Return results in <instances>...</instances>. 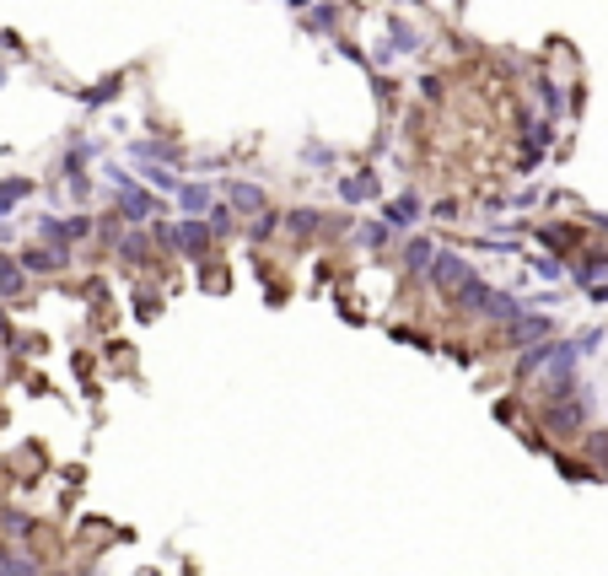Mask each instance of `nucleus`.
I'll return each mask as SVG.
<instances>
[{"label":"nucleus","mask_w":608,"mask_h":576,"mask_svg":"<svg viewBox=\"0 0 608 576\" xmlns=\"http://www.w3.org/2000/svg\"><path fill=\"white\" fill-rule=\"evenodd\" d=\"M162 216V200L151 194V189H140V184H129V189H119V221H157Z\"/></svg>","instance_id":"nucleus-6"},{"label":"nucleus","mask_w":608,"mask_h":576,"mask_svg":"<svg viewBox=\"0 0 608 576\" xmlns=\"http://www.w3.org/2000/svg\"><path fill=\"white\" fill-rule=\"evenodd\" d=\"M592 302H603V308H608V285H592Z\"/></svg>","instance_id":"nucleus-37"},{"label":"nucleus","mask_w":608,"mask_h":576,"mask_svg":"<svg viewBox=\"0 0 608 576\" xmlns=\"http://www.w3.org/2000/svg\"><path fill=\"white\" fill-rule=\"evenodd\" d=\"M129 162H162V168H184V146L178 140H129Z\"/></svg>","instance_id":"nucleus-7"},{"label":"nucleus","mask_w":608,"mask_h":576,"mask_svg":"<svg viewBox=\"0 0 608 576\" xmlns=\"http://www.w3.org/2000/svg\"><path fill=\"white\" fill-rule=\"evenodd\" d=\"M587 409H592V393H560V399H544V431L549 437H576L587 425Z\"/></svg>","instance_id":"nucleus-2"},{"label":"nucleus","mask_w":608,"mask_h":576,"mask_svg":"<svg viewBox=\"0 0 608 576\" xmlns=\"http://www.w3.org/2000/svg\"><path fill=\"white\" fill-rule=\"evenodd\" d=\"M560 474H565V480H592V469H587V464H565V458H560Z\"/></svg>","instance_id":"nucleus-35"},{"label":"nucleus","mask_w":608,"mask_h":576,"mask_svg":"<svg viewBox=\"0 0 608 576\" xmlns=\"http://www.w3.org/2000/svg\"><path fill=\"white\" fill-rule=\"evenodd\" d=\"M420 210H425V205H420V194H398V200H388L382 221H388L393 232H409V226L420 221Z\"/></svg>","instance_id":"nucleus-12"},{"label":"nucleus","mask_w":608,"mask_h":576,"mask_svg":"<svg viewBox=\"0 0 608 576\" xmlns=\"http://www.w3.org/2000/svg\"><path fill=\"white\" fill-rule=\"evenodd\" d=\"M275 226H280V216H275V210H264V216H253V226H248V237H253V243H264V237H269Z\"/></svg>","instance_id":"nucleus-28"},{"label":"nucleus","mask_w":608,"mask_h":576,"mask_svg":"<svg viewBox=\"0 0 608 576\" xmlns=\"http://www.w3.org/2000/svg\"><path fill=\"white\" fill-rule=\"evenodd\" d=\"M17 264H22V275H60V269L70 264V248H44V243H33Z\"/></svg>","instance_id":"nucleus-8"},{"label":"nucleus","mask_w":608,"mask_h":576,"mask_svg":"<svg viewBox=\"0 0 608 576\" xmlns=\"http://www.w3.org/2000/svg\"><path fill=\"white\" fill-rule=\"evenodd\" d=\"M603 275H608V253H603V248L581 253V259H576V269H571V280H576V285H587V292H592V285H603Z\"/></svg>","instance_id":"nucleus-13"},{"label":"nucleus","mask_w":608,"mask_h":576,"mask_svg":"<svg viewBox=\"0 0 608 576\" xmlns=\"http://www.w3.org/2000/svg\"><path fill=\"white\" fill-rule=\"evenodd\" d=\"M226 210H237V216H264V210H269V200H264V189H259V184L237 178V184H226Z\"/></svg>","instance_id":"nucleus-9"},{"label":"nucleus","mask_w":608,"mask_h":576,"mask_svg":"<svg viewBox=\"0 0 608 576\" xmlns=\"http://www.w3.org/2000/svg\"><path fill=\"white\" fill-rule=\"evenodd\" d=\"M533 269H538L544 280H560V275H565V264H560L555 253H533Z\"/></svg>","instance_id":"nucleus-29"},{"label":"nucleus","mask_w":608,"mask_h":576,"mask_svg":"<svg viewBox=\"0 0 608 576\" xmlns=\"http://www.w3.org/2000/svg\"><path fill=\"white\" fill-rule=\"evenodd\" d=\"M0 243H12V221H0Z\"/></svg>","instance_id":"nucleus-38"},{"label":"nucleus","mask_w":608,"mask_h":576,"mask_svg":"<svg viewBox=\"0 0 608 576\" xmlns=\"http://www.w3.org/2000/svg\"><path fill=\"white\" fill-rule=\"evenodd\" d=\"M388 237H393V226H388V221H366V226L356 232V243H361V248H382Z\"/></svg>","instance_id":"nucleus-24"},{"label":"nucleus","mask_w":608,"mask_h":576,"mask_svg":"<svg viewBox=\"0 0 608 576\" xmlns=\"http://www.w3.org/2000/svg\"><path fill=\"white\" fill-rule=\"evenodd\" d=\"M452 308H458V313H474V318H485V324H512L517 313H522V297H512V292H501V285H490V280H469V285H458V292H452L447 297Z\"/></svg>","instance_id":"nucleus-1"},{"label":"nucleus","mask_w":608,"mask_h":576,"mask_svg":"<svg viewBox=\"0 0 608 576\" xmlns=\"http://www.w3.org/2000/svg\"><path fill=\"white\" fill-rule=\"evenodd\" d=\"M216 205V189L205 184V178H194V184H178V210L184 216H205Z\"/></svg>","instance_id":"nucleus-11"},{"label":"nucleus","mask_w":608,"mask_h":576,"mask_svg":"<svg viewBox=\"0 0 608 576\" xmlns=\"http://www.w3.org/2000/svg\"><path fill=\"white\" fill-rule=\"evenodd\" d=\"M0 533L28 539V533H33V517H28V512H0Z\"/></svg>","instance_id":"nucleus-25"},{"label":"nucleus","mask_w":608,"mask_h":576,"mask_svg":"<svg viewBox=\"0 0 608 576\" xmlns=\"http://www.w3.org/2000/svg\"><path fill=\"white\" fill-rule=\"evenodd\" d=\"M538 103H544L549 113H560V103H565V97H560V86H555V81H538Z\"/></svg>","instance_id":"nucleus-31"},{"label":"nucleus","mask_w":608,"mask_h":576,"mask_svg":"<svg viewBox=\"0 0 608 576\" xmlns=\"http://www.w3.org/2000/svg\"><path fill=\"white\" fill-rule=\"evenodd\" d=\"M65 221H70V243H81V237H92V226H97L92 216H65Z\"/></svg>","instance_id":"nucleus-33"},{"label":"nucleus","mask_w":608,"mask_h":576,"mask_svg":"<svg viewBox=\"0 0 608 576\" xmlns=\"http://www.w3.org/2000/svg\"><path fill=\"white\" fill-rule=\"evenodd\" d=\"M81 97H86V103H113V97H119V76L97 81V86H92V92H81Z\"/></svg>","instance_id":"nucleus-27"},{"label":"nucleus","mask_w":608,"mask_h":576,"mask_svg":"<svg viewBox=\"0 0 608 576\" xmlns=\"http://www.w3.org/2000/svg\"><path fill=\"white\" fill-rule=\"evenodd\" d=\"M388 49L393 54H415L420 49V28H409L404 17H388Z\"/></svg>","instance_id":"nucleus-16"},{"label":"nucleus","mask_w":608,"mask_h":576,"mask_svg":"<svg viewBox=\"0 0 608 576\" xmlns=\"http://www.w3.org/2000/svg\"><path fill=\"white\" fill-rule=\"evenodd\" d=\"M538 237H544L549 248H571V243H576V232H571V226H549V232H538Z\"/></svg>","instance_id":"nucleus-32"},{"label":"nucleus","mask_w":608,"mask_h":576,"mask_svg":"<svg viewBox=\"0 0 608 576\" xmlns=\"http://www.w3.org/2000/svg\"><path fill=\"white\" fill-rule=\"evenodd\" d=\"M33 194V178H6V184H0V221H6L12 216V205L17 200H28Z\"/></svg>","instance_id":"nucleus-20"},{"label":"nucleus","mask_w":608,"mask_h":576,"mask_svg":"<svg viewBox=\"0 0 608 576\" xmlns=\"http://www.w3.org/2000/svg\"><path fill=\"white\" fill-rule=\"evenodd\" d=\"M119 264L124 269H151V237L135 226V232H119Z\"/></svg>","instance_id":"nucleus-10"},{"label":"nucleus","mask_w":608,"mask_h":576,"mask_svg":"<svg viewBox=\"0 0 608 576\" xmlns=\"http://www.w3.org/2000/svg\"><path fill=\"white\" fill-rule=\"evenodd\" d=\"M571 345H576V356H592V350L603 345V329H581V334H576Z\"/></svg>","instance_id":"nucleus-30"},{"label":"nucleus","mask_w":608,"mask_h":576,"mask_svg":"<svg viewBox=\"0 0 608 576\" xmlns=\"http://www.w3.org/2000/svg\"><path fill=\"white\" fill-rule=\"evenodd\" d=\"M555 334V318L549 313H528V302H522V313L506 324V340L517 345V350H528V345H544Z\"/></svg>","instance_id":"nucleus-4"},{"label":"nucleus","mask_w":608,"mask_h":576,"mask_svg":"<svg viewBox=\"0 0 608 576\" xmlns=\"http://www.w3.org/2000/svg\"><path fill=\"white\" fill-rule=\"evenodd\" d=\"M22 292H28V275H22V264L0 253V297H6V302H17Z\"/></svg>","instance_id":"nucleus-15"},{"label":"nucleus","mask_w":608,"mask_h":576,"mask_svg":"<svg viewBox=\"0 0 608 576\" xmlns=\"http://www.w3.org/2000/svg\"><path fill=\"white\" fill-rule=\"evenodd\" d=\"M38 243L44 248H70V221L65 216H44L38 221Z\"/></svg>","instance_id":"nucleus-19"},{"label":"nucleus","mask_w":608,"mask_h":576,"mask_svg":"<svg viewBox=\"0 0 608 576\" xmlns=\"http://www.w3.org/2000/svg\"><path fill=\"white\" fill-rule=\"evenodd\" d=\"M135 308H140V318H157V292H140Z\"/></svg>","instance_id":"nucleus-36"},{"label":"nucleus","mask_w":608,"mask_h":576,"mask_svg":"<svg viewBox=\"0 0 608 576\" xmlns=\"http://www.w3.org/2000/svg\"><path fill=\"white\" fill-rule=\"evenodd\" d=\"M135 173L157 189V194H178V173L173 168H162V162H135Z\"/></svg>","instance_id":"nucleus-18"},{"label":"nucleus","mask_w":608,"mask_h":576,"mask_svg":"<svg viewBox=\"0 0 608 576\" xmlns=\"http://www.w3.org/2000/svg\"><path fill=\"white\" fill-rule=\"evenodd\" d=\"M210 243H216V237H210V226H205L200 216H189V221H178V226H173V243H168V248H178L184 259H194V264H200V259L210 253Z\"/></svg>","instance_id":"nucleus-5"},{"label":"nucleus","mask_w":608,"mask_h":576,"mask_svg":"<svg viewBox=\"0 0 608 576\" xmlns=\"http://www.w3.org/2000/svg\"><path fill=\"white\" fill-rule=\"evenodd\" d=\"M425 280L436 285L441 297H452L458 285H469V280H474V264H469L464 253H452V248H436V259L425 264Z\"/></svg>","instance_id":"nucleus-3"},{"label":"nucleus","mask_w":608,"mask_h":576,"mask_svg":"<svg viewBox=\"0 0 608 576\" xmlns=\"http://www.w3.org/2000/svg\"><path fill=\"white\" fill-rule=\"evenodd\" d=\"M549 350H555V340H544V345H528V350L517 356V377H533V372H544Z\"/></svg>","instance_id":"nucleus-21"},{"label":"nucleus","mask_w":608,"mask_h":576,"mask_svg":"<svg viewBox=\"0 0 608 576\" xmlns=\"http://www.w3.org/2000/svg\"><path fill=\"white\" fill-rule=\"evenodd\" d=\"M431 259H436V243H431V237H409V243H404V253H398V264H404L409 275H420Z\"/></svg>","instance_id":"nucleus-17"},{"label":"nucleus","mask_w":608,"mask_h":576,"mask_svg":"<svg viewBox=\"0 0 608 576\" xmlns=\"http://www.w3.org/2000/svg\"><path fill=\"white\" fill-rule=\"evenodd\" d=\"M377 194H382V184H377V173H366V168H361L356 178H340V200H345V205H361V200H377Z\"/></svg>","instance_id":"nucleus-14"},{"label":"nucleus","mask_w":608,"mask_h":576,"mask_svg":"<svg viewBox=\"0 0 608 576\" xmlns=\"http://www.w3.org/2000/svg\"><path fill=\"white\" fill-rule=\"evenodd\" d=\"M0 576H44V565L33 555H12L6 565H0Z\"/></svg>","instance_id":"nucleus-26"},{"label":"nucleus","mask_w":608,"mask_h":576,"mask_svg":"<svg viewBox=\"0 0 608 576\" xmlns=\"http://www.w3.org/2000/svg\"><path fill=\"white\" fill-rule=\"evenodd\" d=\"M301 162H313V168H329V162H334V152H329V146H308V152H301Z\"/></svg>","instance_id":"nucleus-34"},{"label":"nucleus","mask_w":608,"mask_h":576,"mask_svg":"<svg viewBox=\"0 0 608 576\" xmlns=\"http://www.w3.org/2000/svg\"><path fill=\"white\" fill-rule=\"evenodd\" d=\"M318 226H324V210H313V205H308V210H291V232H296V237H313Z\"/></svg>","instance_id":"nucleus-23"},{"label":"nucleus","mask_w":608,"mask_h":576,"mask_svg":"<svg viewBox=\"0 0 608 576\" xmlns=\"http://www.w3.org/2000/svg\"><path fill=\"white\" fill-rule=\"evenodd\" d=\"M6 560H12V555H6V544H0V565H6Z\"/></svg>","instance_id":"nucleus-39"},{"label":"nucleus","mask_w":608,"mask_h":576,"mask_svg":"<svg viewBox=\"0 0 608 576\" xmlns=\"http://www.w3.org/2000/svg\"><path fill=\"white\" fill-rule=\"evenodd\" d=\"M285 6H308V0H285Z\"/></svg>","instance_id":"nucleus-40"},{"label":"nucleus","mask_w":608,"mask_h":576,"mask_svg":"<svg viewBox=\"0 0 608 576\" xmlns=\"http://www.w3.org/2000/svg\"><path fill=\"white\" fill-rule=\"evenodd\" d=\"M334 28H340V6H334V0H324V6L308 12V33H334Z\"/></svg>","instance_id":"nucleus-22"}]
</instances>
